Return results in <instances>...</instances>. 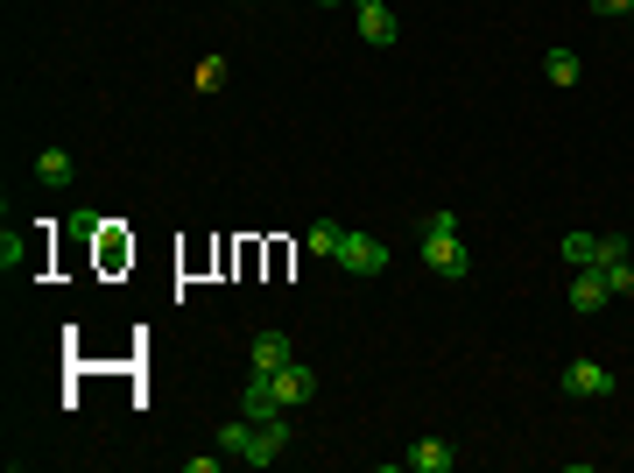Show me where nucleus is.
<instances>
[{
    "mask_svg": "<svg viewBox=\"0 0 634 473\" xmlns=\"http://www.w3.org/2000/svg\"><path fill=\"white\" fill-rule=\"evenodd\" d=\"M240 417H290V410H282L276 403V375H261V367H254V375H247V389H240Z\"/></svg>",
    "mask_w": 634,
    "mask_h": 473,
    "instance_id": "nucleus-5",
    "label": "nucleus"
},
{
    "mask_svg": "<svg viewBox=\"0 0 634 473\" xmlns=\"http://www.w3.org/2000/svg\"><path fill=\"white\" fill-rule=\"evenodd\" d=\"M423 269L444 276V283H465V269H473V255H465L459 233H423Z\"/></svg>",
    "mask_w": 634,
    "mask_h": 473,
    "instance_id": "nucleus-2",
    "label": "nucleus"
},
{
    "mask_svg": "<svg viewBox=\"0 0 634 473\" xmlns=\"http://www.w3.org/2000/svg\"><path fill=\"white\" fill-rule=\"evenodd\" d=\"M219 452H233V460H247V466H276L282 452H290V424L282 417H233V424H219Z\"/></svg>",
    "mask_w": 634,
    "mask_h": 473,
    "instance_id": "nucleus-1",
    "label": "nucleus"
},
{
    "mask_svg": "<svg viewBox=\"0 0 634 473\" xmlns=\"http://www.w3.org/2000/svg\"><path fill=\"white\" fill-rule=\"evenodd\" d=\"M599 276H607L613 298H634V262L627 255H607V262H599Z\"/></svg>",
    "mask_w": 634,
    "mask_h": 473,
    "instance_id": "nucleus-14",
    "label": "nucleus"
},
{
    "mask_svg": "<svg viewBox=\"0 0 634 473\" xmlns=\"http://www.w3.org/2000/svg\"><path fill=\"white\" fill-rule=\"evenodd\" d=\"M564 298H571V312H578V318H599L613 304V290H607V276H599V269H578Z\"/></svg>",
    "mask_w": 634,
    "mask_h": 473,
    "instance_id": "nucleus-4",
    "label": "nucleus"
},
{
    "mask_svg": "<svg viewBox=\"0 0 634 473\" xmlns=\"http://www.w3.org/2000/svg\"><path fill=\"white\" fill-rule=\"evenodd\" d=\"M557 381H564V396H613V367H599V361H571Z\"/></svg>",
    "mask_w": 634,
    "mask_h": 473,
    "instance_id": "nucleus-6",
    "label": "nucleus"
},
{
    "mask_svg": "<svg viewBox=\"0 0 634 473\" xmlns=\"http://www.w3.org/2000/svg\"><path fill=\"white\" fill-rule=\"evenodd\" d=\"M451 466H459L451 438H416L410 446V473H451Z\"/></svg>",
    "mask_w": 634,
    "mask_h": 473,
    "instance_id": "nucleus-9",
    "label": "nucleus"
},
{
    "mask_svg": "<svg viewBox=\"0 0 634 473\" xmlns=\"http://www.w3.org/2000/svg\"><path fill=\"white\" fill-rule=\"evenodd\" d=\"M296 353H290V339L282 332H254L247 339V367H261V375H276V367H290Z\"/></svg>",
    "mask_w": 634,
    "mask_h": 473,
    "instance_id": "nucleus-8",
    "label": "nucleus"
},
{
    "mask_svg": "<svg viewBox=\"0 0 634 473\" xmlns=\"http://www.w3.org/2000/svg\"><path fill=\"white\" fill-rule=\"evenodd\" d=\"M593 14H627V0H593Z\"/></svg>",
    "mask_w": 634,
    "mask_h": 473,
    "instance_id": "nucleus-17",
    "label": "nucleus"
},
{
    "mask_svg": "<svg viewBox=\"0 0 634 473\" xmlns=\"http://www.w3.org/2000/svg\"><path fill=\"white\" fill-rule=\"evenodd\" d=\"M359 36H367L374 50H388V43L402 36V28H395V14H388V0H374V8H359Z\"/></svg>",
    "mask_w": 634,
    "mask_h": 473,
    "instance_id": "nucleus-10",
    "label": "nucleus"
},
{
    "mask_svg": "<svg viewBox=\"0 0 634 473\" xmlns=\"http://www.w3.org/2000/svg\"><path fill=\"white\" fill-rule=\"evenodd\" d=\"M219 85H225V57H205V64H198V93H219Z\"/></svg>",
    "mask_w": 634,
    "mask_h": 473,
    "instance_id": "nucleus-16",
    "label": "nucleus"
},
{
    "mask_svg": "<svg viewBox=\"0 0 634 473\" xmlns=\"http://www.w3.org/2000/svg\"><path fill=\"white\" fill-rule=\"evenodd\" d=\"M317 8H339V0H317Z\"/></svg>",
    "mask_w": 634,
    "mask_h": 473,
    "instance_id": "nucleus-18",
    "label": "nucleus"
},
{
    "mask_svg": "<svg viewBox=\"0 0 634 473\" xmlns=\"http://www.w3.org/2000/svg\"><path fill=\"white\" fill-rule=\"evenodd\" d=\"M353 8H374V0H353Z\"/></svg>",
    "mask_w": 634,
    "mask_h": 473,
    "instance_id": "nucleus-19",
    "label": "nucleus"
},
{
    "mask_svg": "<svg viewBox=\"0 0 634 473\" xmlns=\"http://www.w3.org/2000/svg\"><path fill=\"white\" fill-rule=\"evenodd\" d=\"M627 14H634V0H627Z\"/></svg>",
    "mask_w": 634,
    "mask_h": 473,
    "instance_id": "nucleus-20",
    "label": "nucleus"
},
{
    "mask_svg": "<svg viewBox=\"0 0 634 473\" xmlns=\"http://www.w3.org/2000/svg\"><path fill=\"white\" fill-rule=\"evenodd\" d=\"M310 396H317V375H310V367H304V361H290V367H276V403H282V410H304V403H310Z\"/></svg>",
    "mask_w": 634,
    "mask_h": 473,
    "instance_id": "nucleus-7",
    "label": "nucleus"
},
{
    "mask_svg": "<svg viewBox=\"0 0 634 473\" xmlns=\"http://www.w3.org/2000/svg\"><path fill=\"white\" fill-rule=\"evenodd\" d=\"M36 177H42L50 191H64V184H71V156H64V149H42V156H36Z\"/></svg>",
    "mask_w": 634,
    "mask_h": 473,
    "instance_id": "nucleus-13",
    "label": "nucleus"
},
{
    "mask_svg": "<svg viewBox=\"0 0 634 473\" xmlns=\"http://www.w3.org/2000/svg\"><path fill=\"white\" fill-rule=\"evenodd\" d=\"M599 255H607V241H599V233H564V262L571 269H599Z\"/></svg>",
    "mask_w": 634,
    "mask_h": 473,
    "instance_id": "nucleus-11",
    "label": "nucleus"
},
{
    "mask_svg": "<svg viewBox=\"0 0 634 473\" xmlns=\"http://www.w3.org/2000/svg\"><path fill=\"white\" fill-rule=\"evenodd\" d=\"M388 262H395V255H388L374 233H345V241H339V269L345 276H388Z\"/></svg>",
    "mask_w": 634,
    "mask_h": 473,
    "instance_id": "nucleus-3",
    "label": "nucleus"
},
{
    "mask_svg": "<svg viewBox=\"0 0 634 473\" xmlns=\"http://www.w3.org/2000/svg\"><path fill=\"white\" fill-rule=\"evenodd\" d=\"M542 71H550V85H578V57H571V50H550Z\"/></svg>",
    "mask_w": 634,
    "mask_h": 473,
    "instance_id": "nucleus-15",
    "label": "nucleus"
},
{
    "mask_svg": "<svg viewBox=\"0 0 634 473\" xmlns=\"http://www.w3.org/2000/svg\"><path fill=\"white\" fill-rule=\"evenodd\" d=\"M339 241H345V227H339V219H317V227L304 233V247H310L317 262H339Z\"/></svg>",
    "mask_w": 634,
    "mask_h": 473,
    "instance_id": "nucleus-12",
    "label": "nucleus"
}]
</instances>
